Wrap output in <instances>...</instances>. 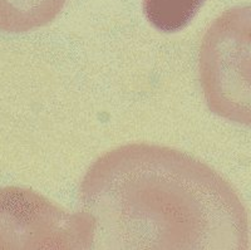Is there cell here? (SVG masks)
<instances>
[{
    "instance_id": "6da1fadb",
    "label": "cell",
    "mask_w": 251,
    "mask_h": 250,
    "mask_svg": "<svg viewBox=\"0 0 251 250\" xmlns=\"http://www.w3.org/2000/svg\"><path fill=\"white\" fill-rule=\"evenodd\" d=\"M93 249L245 250L250 226L214 168L170 147L132 143L100 156L80 185Z\"/></svg>"
},
{
    "instance_id": "7a4b0ae2",
    "label": "cell",
    "mask_w": 251,
    "mask_h": 250,
    "mask_svg": "<svg viewBox=\"0 0 251 250\" xmlns=\"http://www.w3.org/2000/svg\"><path fill=\"white\" fill-rule=\"evenodd\" d=\"M199 68L208 108L251 127V5L228 9L211 24L201 43Z\"/></svg>"
},
{
    "instance_id": "3957f363",
    "label": "cell",
    "mask_w": 251,
    "mask_h": 250,
    "mask_svg": "<svg viewBox=\"0 0 251 250\" xmlns=\"http://www.w3.org/2000/svg\"><path fill=\"white\" fill-rule=\"evenodd\" d=\"M86 211L69 214L30 189H0V250L93 249Z\"/></svg>"
},
{
    "instance_id": "277c9868",
    "label": "cell",
    "mask_w": 251,
    "mask_h": 250,
    "mask_svg": "<svg viewBox=\"0 0 251 250\" xmlns=\"http://www.w3.org/2000/svg\"><path fill=\"white\" fill-rule=\"evenodd\" d=\"M66 0H0V30L22 33L54 19Z\"/></svg>"
},
{
    "instance_id": "5b68a950",
    "label": "cell",
    "mask_w": 251,
    "mask_h": 250,
    "mask_svg": "<svg viewBox=\"0 0 251 250\" xmlns=\"http://www.w3.org/2000/svg\"><path fill=\"white\" fill-rule=\"evenodd\" d=\"M206 0H143V13L153 28L162 33L180 31Z\"/></svg>"
}]
</instances>
